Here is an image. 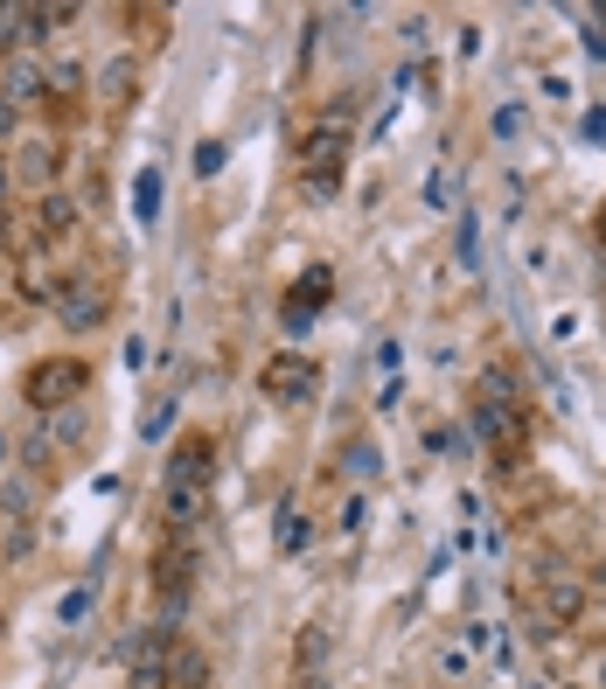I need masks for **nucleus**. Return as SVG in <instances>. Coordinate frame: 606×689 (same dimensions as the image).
<instances>
[{"label": "nucleus", "mask_w": 606, "mask_h": 689, "mask_svg": "<svg viewBox=\"0 0 606 689\" xmlns=\"http://www.w3.org/2000/svg\"><path fill=\"white\" fill-rule=\"evenodd\" d=\"M85 383H91V369L77 356H49V362H36L29 377H21V397H29L36 411H70L77 397H85Z\"/></svg>", "instance_id": "obj_1"}, {"label": "nucleus", "mask_w": 606, "mask_h": 689, "mask_svg": "<svg viewBox=\"0 0 606 689\" xmlns=\"http://www.w3.org/2000/svg\"><path fill=\"white\" fill-rule=\"evenodd\" d=\"M341 161H349V126H314L307 147H300V174H307L314 202H328L341 189Z\"/></svg>", "instance_id": "obj_2"}, {"label": "nucleus", "mask_w": 606, "mask_h": 689, "mask_svg": "<svg viewBox=\"0 0 606 689\" xmlns=\"http://www.w3.org/2000/svg\"><path fill=\"white\" fill-rule=\"evenodd\" d=\"M189 586H196V550L181 543V537H168L161 550H153V592H161V613L168 620L189 606Z\"/></svg>", "instance_id": "obj_3"}, {"label": "nucleus", "mask_w": 606, "mask_h": 689, "mask_svg": "<svg viewBox=\"0 0 606 689\" xmlns=\"http://www.w3.org/2000/svg\"><path fill=\"white\" fill-rule=\"evenodd\" d=\"M335 293V272H328V264H307V272L294 279V293H286L279 300V321H286V334H300L307 321H314V313H321V300Z\"/></svg>", "instance_id": "obj_4"}, {"label": "nucleus", "mask_w": 606, "mask_h": 689, "mask_svg": "<svg viewBox=\"0 0 606 689\" xmlns=\"http://www.w3.org/2000/svg\"><path fill=\"white\" fill-rule=\"evenodd\" d=\"M161 522H168V537L196 543V529L209 522V488H181V481H168V488H161Z\"/></svg>", "instance_id": "obj_5"}, {"label": "nucleus", "mask_w": 606, "mask_h": 689, "mask_svg": "<svg viewBox=\"0 0 606 689\" xmlns=\"http://www.w3.org/2000/svg\"><path fill=\"white\" fill-rule=\"evenodd\" d=\"M314 390H321V369H314L307 356H294V349L266 369V397H272V405H307Z\"/></svg>", "instance_id": "obj_6"}, {"label": "nucleus", "mask_w": 606, "mask_h": 689, "mask_svg": "<svg viewBox=\"0 0 606 689\" xmlns=\"http://www.w3.org/2000/svg\"><path fill=\"white\" fill-rule=\"evenodd\" d=\"M57 307H63V328H70V334H91V328H105V307H112V293H105L98 279H70L63 293H57Z\"/></svg>", "instance_id": "obj_7"}, {"label": "nucleus", "mask_w": 606, "mask_h": 689, "mask_svg": "<svg viewBox=\"0 0 606 689\" xmlns=\"http://www.w3.org/2000/svg\"><path fill=\"white\" fill-rule=\"evenodd\" d=\"M209 467H217V446H209V439H181L175 453H168V481H181V488H209Z\"/></svg>", "instance_id": "obj_8"}, {"label": "nucleus", "mask_w": 606, "mask_h": 689, "mask_svg": "<svg viewBox=\"0 0 606 689\" xmlns=\"http://www.w3.org/2000/svg\"><path fill=\"white\" fill-rule=\"evenodd\" d=\"M14 174L29 181V189H57V140H21V153H14Z\"/></svg>", "instance_id": "obj_9"}, {"label": "nucleus", "mask_w": 606, "mask_h": 689, "mask_svg": "<svg viewBox=\"0 0 606 689\" xmlns=\"http://www.w3.org/2000/svg\"><path fill=\"white\" fill-rule=\"evenodd\" d=\"M133 91H140V63L133 57H112L98 70V98L112 104V112H126V104H133Z\"/></svg>", "instance_id": "obj_10"}, {"label": "nucleus", "mask_w": 606, "mask_h": 689, "mask_svg": "<svg viewBox=\"0 0 606 689\" xmlns=\"http://www.w3.org/2000/svg\"><path fill=\"white\" fill-rule=\"evenodd\" d=\"M36 98H49V70L29 63V57H14L8 63V98H0V104H36Z\"/></svg>", "instance_id": "obj_11"}, {"label": "nucleus", "mask_w": 606, "mask_h": 689, "mask_svg": "<svg viewBox=\"0 0 606 689\" xmlns=\"http://www.w3.org/2000/svg\"><path fill=\"white\" fill-rule=\"evenodd\" d=\"M133 217H140V223L161 217V168H140V181H133Z\"/></svg>", "instance_id": "obj_12"}, {"label": "nucleus", "mask_w": 606, "mask_h": 689, "mask_svg": "<svg viewBox=\"0 0 606 689\" xmlns=\"http://www.w3.org/2000/svg\"><path fill=\"white\" fill-rule=\"evenodd\" d=\"M321 661H328V627L314 620V627H300V676H321Z\"/></svg>", "instance_id": "obj_13"}, {"label": "nucleus", "mask_w": 606, "mask_h": 689, "mask_svg": "<svg viewBox=\"0 0 606 689\" xmlns=\"http://www.w3.org/2000/svg\"><path fill=\"white\" fill-rule=\"evenodd\" d=\"M21 460H29L36 473H49V467H57V426H42V432H29V446H21Z\"/></svg>", "instance_id": "obj_14"}, {"label": "nucleus", "mask_w": 606, "mask_h": 689, "mask_svg": "<svg viewBox=\"0 0 606 689\" xmlns=\"http://www.w3.org/2000/svg\"><path fill=\"white\" fill-rule=\"evenodd\" d=\"M544 613H550V620H572V613H578V586H572V578L544 586Z\"/></svg>", "instance_id": "obj_15"}, {"label": "nucleus", "mask_w": 606, "mask_h": 689, "mask_svg": "<svg viewBox=\"0 0 606 689\" xmlns=\"http://www.w3.org/2000/svg\"><path fill=\"white\" fill-rule=\"evenodd\" d=\"M70 223H77V202H70L63 189H49V196H42V230H70Z\"/></svg>", "instance_id": "obj_16"}, {"label": "nucleus", "mask_w": 606, "mask_h": 689, "mask_svg": "<svg viewBox=\"0 0 606 689\" xmlns=\"http://www.w3.org/2000/svg\"><path fill=\"white\" fill-rule=\"evenodd\" d=\"M77 84H85V70H77L70 57L49 63V98H77Z\"/></svg>", "instance_id": "obj_17"}, {"label": "nucleus", "mask_w": 606, "mask_h": 689, "mask_svg": "<svg viewBox=\"0 0 606 689\" xmlns=\"http://www.w3.org/2000/svg\"><path fill=\"white\" fill-rule=\"evenodd\" d=\"M341 467H349L356 481H377V446H370V439H356L349 453H341Z\"/></svg>", "instance_id": "obj_18"}, {"label": "nucleus", "mask_w": 606, "mask_h": 689, "mask_svg": "<svg viewBox=\"0 0 606 689\" xmlns=\"http://www.w3.org/2000/svg\"><path fill=\"white\" fill-rule=\"evenodd\" d=\"M454 258L467 264V272L481 264V230H474V217H460V251H454Z\"/></svg>", "instance_id": "obj_19"}, {"label": "nucleus", "mask_w": 606, "mask_h": 689, "mask_svg": "<svg viewBox=\"0 0 606 689\" xmlns=\"http://www.w3.org/2000/svg\"><path fill=\"white\" fill-rule=\"evenodd\" d=\"M168 418H175V397H161V405H147V426H140V439H161V432H168Z\"/></svg>", "instance_id": "obj_20"}, {"label": "nucleus", "mask_w": 606, "mask_h": 689, "mask_svg": "<svg viewBox=\"0 0 606 689\" xmlns=\"http://www.w3.org/2000/svg\"><path fill=\"white\" fill-rule=\"evenodd\" d=\"M523 132V104H503V112H495V140H516Z\"/></svg>", "instance_id": "obj_21"}, {"label": "nucleus", "mask_w": 606, "mask_h": 689, "mask_svg": "<svg viewBox=\"0 0 606 689\" xmlns=\"http://www.w3.org/2000/svg\"><path fill=\"white\" fill-rule=\"evenodd\" d=\"M217 168H223V147L202 140V147H196V174H217Z\"/></svg>", "instance_id": "obj_22"}, {"label": "nucleus", "mask_w": 606, "mask_h": 689, "mask_svg": "<svg viewBox=\"0 0 606 689\" xmlns=\"http://www.w3.org/2000/svg\"><path fill=\"white\" fill-rule=\"evenodd\" d=\"M279 550H307V522H300V516H286V529H279Z\"/></svg>", "instance_id": "obj_23"}, {"label": "nucleus", "mask_w": 606, "mask_h": 689, "mask_svg": "<svg viewBox=\"0 0 606 689\" xmlns=\"http://www.w3.org/2000/svg\"><path fill=\"white\" fill-rule=\"evenodd\" d=\"M85 613H91V586H77V592L63 599V620H85Z\"/></svg>", "instance_id": "obj_24"}, {"label": "nucleus", "mask_w": 606, "mask_h": 689, "mask_svg": "<svg viewBox=\"0 0 606 689\" xmlns=\"http://www.w3.org/2000/svg\"><path fill=\"white\" fill-rule=\"evenodd\" d=\"M460 446H467V432H454V426L433 432V453H460Z\"/></svg>", "instance_id": "obj_25"}, {"label": "nucleus", "mask_w": 606, "mask_h": 689, "mask_svg": "<svg viewBox=\"0 0 606 689\" xmlns=\"http://www.w3.org/2000/svg\"><path fill=\"white\" fill-rule=\"evenodd\" d=\"M362 516H370V509H362V495L341 501V529H362Z\"/></svg>", "instance_id": "obj_26"}, {"label": "nucleus", "mask_w": 606, "mask_h": 689, "mask_svg": "<svg viewBox=\"0 0 606 689\" xmlns=\"http://www.w3.org/2000/svg\"><path fill=\"white\" fill-rule=\"evenodd\" d=\"M586 132H593V140H606V104H593V112H586Z\"/></svg>", "instance_id": "obj_27"}, {"label": "nucleus", "mask_w": 606, "mask_h": 689, "mask_svg": "<svg viewBox=\"0 0 606 689\" xmlns=\"http://www.w3.org/2000/svg\"><path fill=\"white\" fill-rule=\"evenodd\" d=\"M294 689H321V676H300V682H294Z\"/></svg>", "instance_id": "obj_28"}, {"label": "nucleus", "mask_w": 606, "mask_h": 689, "mask_svg": "<svg viewBox=\"0 0 606 689\" xmlns=\"http://www.w3.org/2000/svg\"><path fill=\"white\" fill-rule=\"evenodd\" d=\"M8 453H14V446H8V432H0V467H8Z\"/></svg>", "instance_id": "obj_29"}, {"label": "nucleus", "mask_w": 606, "mask_h": 689, "mask_svg": "<svg viewBox=\"0 0 606 689\" xmlns=\"http://www.w3.org/2000/svg\"><path fill=\"white\" fill-rule=\"evenodd\" d=\"M0 209H8V168H0Z\"/></svg>", "instance_id": "obj_30"}, {"label": "nucleus", "mask_w": 606, "mask_h": 689, "mask_svg": "<svg viewBox=\"0 0 606 689\" xmlns=\"http://www.w3.org/2000/svg\"><path fill=\"white\" fill-rule=\"evenodd\" d=\"M599 689H606V661H599Z\"/></svg>", "instance_id": "obj_31"}, {"label": "nucleus", "mask_w": 606, "mask_h": 689, "mask_svg": "<svg viewBox=\"0 0 606 689\" xmlns=\"http://www.w3.org/2000/svg\"><path fill=\"white\" fill-rule=\"evenodd\" d=\"M599 237H606V209H599Z\"/></svg>", "instance_id": "obj_32"}, {"label": "nucleus", "mask_w": 606, "mask_h": 689, "mask_svg": "<svg viewBox=\"0 0 606 689\" xmlns=\"http://www.w3.org/2000/svg\"><path fill=\"white\" fill-rule=\"evenodd\" d=\"M0 641H8V620H0Z\"/></svg>", "instance_id": "obj_33"}]
</instances>
